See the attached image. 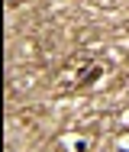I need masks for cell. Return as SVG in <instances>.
Here are the masks:
<instances>
[{"mask_svg": "<svg viewBox=\"0 0 129 152\" xmlns=\"http://www.w3.org/2000/svg\"><path fill=\"white\" fill-rule=\"evenodd\" d=\"M100 75H103V65H97V61H94V65H87L84 71H78V81H74V88H91V84H94Z\"/></svg>", "mask_w": 129, "mask_h": 152, "instance_id": "cell-1", "label": "cell"}]
</instances>
